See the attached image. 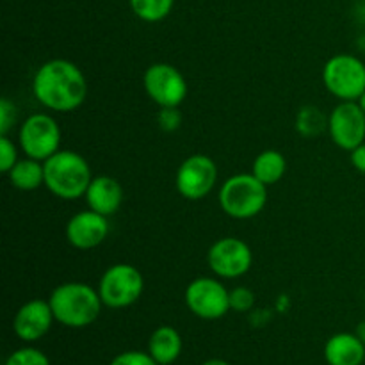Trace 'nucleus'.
Instances as JSON below:
<instances>
[{"mask_svg": "<svg viewBox=\"0 0 365 365\" xmlns=\"http://www.w3.org/2000/svg\"><path fill=\"white\" fill-rule=\"evenodd\" d=\"M185 305L200 319H221L230 310V292L216 278H196L185 289Z\"/></svg>", "mask_w": 365, "mask_h": 365, "instance_id": "8", "label": "nucleus"}, {"mask_svg": "<svg viewBox=\"0 0 365 365\" xmlns=\"http://www.w3.org/2000/svg\"><path fill=\"white\" fill-rule=\"evenodd\" d=\"M7 177H9L13 187L20 189V191H34L45 184V166H43L41 160L27 157V159L18 160L11 168Z\"/></svg>", "mask_w": 365, "mask_h": 365, "instance_id": "18", "label": "nucleus"}, {"mask_svg": "<svg viewBox=\"0 0 365 365\" xmlns=\"http://www.w3.org/2000/svg\"><path fill=\"white\" fill-rule=\"evenodd\" d=\"M43 166L46 189L61 200L81 198L93 180L88 160L71 150H59L46 159Z\"/></svg>", "mask_w": 365, "mask_h": 365, "instance_id": "3", "label": "nucleus"}, {"mask_svg": "<svg viewBox=\"0 0 365 365\" xmlns=\"http://www.w3.org/2000/svg\"><path fill=\"white\" fill-rule=\"evenodd\" d=\"M202 365H230V364L223 359H210V360H205Z\"/></svg>", "mask_w": 365, "mask_h": 365, "instance_id": "29", "label": "nucleus"}, {"mask_svg": "<svg viewBox=\"0 0 365 365\" xmlns=\"http://www.w3.org/2000/svg\"><path fill=\"white\" fill-rule=\"evenodd\" d=\"M356 102H359V106L362 107V110H364V113H365V91H364V95L360 96L359 100H356Z\"/></svg>", "mask_w": 365, "mask_h": 365, "instance_id": "31", "label": "nucleus"}, {"mask_svg": "<svg viewBox=\"0 0 365 365\" xmlns=\"http://www.w3.org/2000/svg\"><path fill=\"white\" fill-rule=\"evenodd\" d=\"M128 4L139 20L155 24L171 13L175 0H128Z\"/></svg>", "mask_w": 365, "mask_h": 365, "instance_id": "20", "label": "nucleus"}, {"mask_svg": "<svg viewBox=\"0 0 365 365\" xmlns=\"http://www.w3.org/2000/svg\"><path fill=\"white\" fill-rule=\"evenodd\" d=\"M157 123L166 132L177 130L182 123V114L178 107H160L159 114H157Z\"/></svg>", "mask_w": 365, "mask_h": 365, "instance_id": "25", "label": "nucleus"}, {"mask_svg": "<svg viewBox=\"0 0 365 365\" xmlns=\"http://www.w3.org/2000/svg\"><path fill=\"white\" fill-rule=\"evenodd\" d=\"M84 196L89 209L109 217L116 214L121 207L123 187L116 178L109 177V175H100V177H93Z\"/></svg>", "mask_w": 365, "mask_h": 365, "instance_id": "15", "label": "nucleus"}, {"mask_svg": "<svg viewBox=\"0 0 365 365\" xmlns=\"http://www.w3.org/2000/svg\"><path fill=\"white\" fill-rule=\"evenodd\" d=\"M110 365H159L152 359L150 353L143 351H125L114 356Z\"/></svg>", "mask_w": 365, "mask_h": 365, "instance_id": "26", "label": "nucleus"}, {"mask_svg": "<svg viewBox=\"0 0 365 365\" xmlns=\"http://www.w3.org/2000/svg\"><path fill=\"white\" fill-rule=\"evenodd\" d=\"M255 307V294L248 287H235L230 291V310L235 312H248Z\"/></svg>", "mask_w": 365, "mask_h": 365, "instance_id": "23", "label": "nucleus"}, {"mask_svg": "<svg viewBox=\"0 0 365 365\" xmlns=\"http://www.w3.org/2000/svg\"><path fill=\"white\" fill-rule=\"evenodd\" d=\"M146 95L159 107H178L187 96L185 77L168 63H155L143 75Z\"/></svg>", "mask_w": 365, "mask_h": 365, "instance_id": "9", "label": "nucleus"}, {"mask_svg": "<svg viewBox=\"0 0 365 365\" xmlns=\"http://www.w3.org/2000/svg\"><path fill=\"white\" fill-rule=\"evenodd\" d=\"M349 160H351L353 168L360 173H365V143L360 146H356L355 150L349 152Z\"/></svg>", "mask_w": 365, "mask_h": 365, "instance_id": "28", "label": "nucleus"}, {"mask_svg": "<svg viewBox=\"0 0 365 365\" xmlns=\"http://www.w3.org/2000/svg\"><path fill=\"white\" fill-rule=\"evenodd\" d=\"M32 93L43 107L57 113L78 109L88 96V81L81 68L66 59H52L38 68Z\"/></svg>", "mask_w": 365, "mask_h": 365, "instance_id": "1", "label": "nucleus"}, {"mask_svg": "<svg viewBox=\"0 0 365 365\" xmlns=\"http://www.w3.org/2000/svg\"><path fill=\"white\" fill-rule=\"evenodd\" d=\"M207 262L212 273L220 278H239L252 267L253 255L242 239H217L207 253Z\"/></svg>", "mask_w": 365, "mask_h": 365, "instance_id": "10", "label": "nucleus"}, {"mask_svg": "<svg viewBox=\"0 0 365 365\" xmlns=\"http://www.w3.org/2000/svg\"><path fill=\"white\" fill-rule=\"evenodd\" d=\"M323 82L341 102H356L365 91V64L351 53H337L324 64Z\"/></svg>", "mask_w": 365, "mask_h": 365, "instance_id": "5", "label": "nucleus"}, {"mask_svg": "<svg viewBox=\"0 0 365 365\" xmlns=\"http://www.w3.org/2000/svg\"><path fill=\"white\" fill-rule=\"evenodd\" d=\"M324 360L328 365L365 364V342L356 334H335L324 344Z\"/></svg>", "mask_w": 365, "mask_h": 365, "instance_id": "16", "label": "nucleus"}, {"mask_svg": "<svg viewBox=\"0 0 365 365\" xmlns=\"http://www.w3.org/2000/svg\"><path fill=\"white\" fill-rule=\"evenodd\" d=\"M267 203V185L253 173H239L223 182L220 205L234 220H250L262 212Z\"/></svg>", "mask_w": 365, "mask_h": 365, "instance_id": "4", "label": "nucleus"}, {"mask_svg": "<svg viewBox=\"0 0 365 365\" xmlns=\"http://www.w3.org/2000/svg\"><path fill=\"white\" fill-rule=\"evenodd\" d=\"M53 321L56 317L48 302L31 299L18 309L13 319V330L20 341L36 342L48 334Z\"/></svg>", "mask_w": 365, "mask_h": 365, "instance_id": "13", "label": "nucleus"}, {"mask_svg": "<svg viewBox=\"0 0 365 365\" xmlns=\"http://www.w3.org/2000/svg\"><path fill=\"white\" fill-rule=\"evenodd\" d=\"M327 125L328 121L324 120L323 113H321L317 107H305V109L299 110L298 120H296V128H298L299 134L305 135V138L317 135Z\"/></svg>", "mask_w": 365, "mask_h": 365, "instance_id": "21", "label": "nucleus"}, {"mask_svg": "<svg viewBox=\"0 0 365 365\" xmlns=\"http://www.w3.org/2000/svg\"><path fill=\"white\" fill-rule=\"evenodd\" d=\"M330 138L339 148L351 152L365 143V113L359 102H341L328 118Z\"/></svg>", "mask_w": 365, "mask_h": 365, "instance_id": "12", "label": "nucleus"}, {"mask_svg": "<svg viewBox=\"0 0 365 365\" xmlns=\"http://www.w3.org/2000/svg\"><path fill=\"white\" fill-rule=\"evenodd\" d=\"M217 180L216 163L209 155L195 153L177 171V191L185 200H202L214 189Z\"/></svg>", "mask_w": 365, "mask_h": 365, "instance_id": "11", "label": "nucleus"}, {"mask_svg": "<svg viewBox=\"0 0 365 365\" xmlns=\"http://www.w3.org/2000/svg\"><path fill=\"white\" fill-rule=\"evenodd\" d=\"M18 141L25 155L45 163L53 153L59 152L61 128L50 114H31L21 123Z\"/></svg>", "mask_w": 365, "mask_h": 365, "instance_id": "7", "label": "nucleus"}, {"mask_svg": "<svg viewBox=\"0 0 365 365\" xmlns=\"http://www.w3.org/2000/svg\"><path fill=\"white\" fill-rule=\"evenodd\" d=\"M16 121V107L7 98L0 100V135H7Z\"/></svg>", "mask_w": 365, "mask_h": 365, "instance_id": "27", "label": "nucleus"}, {"mask_svg": "<svg viewBox=\"0 0 365 365\" xmlns=\"http://www.w3.org/2000/svg\"><path fill=\"white\" fill-rule=\"evenodd\" d=\"M6 365H50L48 356L36 348H20L11 353Z\"/></svg>", "mask_w": 365, "mask_h": 365, "instance_id": "22", "label": "nucleus"}, {"mask_svg": "<svg viewBox=\"0 0 365 365\" xmlns=\"http://www.w3.org/2000/svg\"><path fill=\"white\" fill-rule=\"evenodd\" d=\"M145 291V278L130 264H114L107 267L98 284L102 303L109 309H127L134 305Z\"/></svg>", "mask_w": 365, "mask_h": 365, "instance_id": "6", "label": "nucleus"}, {"mask_svg": "<svg viewBox=\"0 0 365 365\" xmlns=\"http://www.w3.org/2000/svg\"><path fill=\"white\" fill-rule=\"evenodd\" d=\"M18 163V152L14 143L7 135H0V171L9 173L11 168Z\"/></svg>", "mask_w": 365, "mask_h": 365, "instance_id": "24", "label": "nucleus"}, {"mask_svg": "<svg viewBox=\"0 0 365 365\" xmlns=\"http://www.w3.org/2000/svg\"><path fill=\"white\" fill-rule=\"evenodd\" d=\"M182 337L173 327H159L153 330L148 341V353L159 365H171L177 362L182 353Z\"/></svg>", "mask_w": 365, "mask_h": 365, "instance_id": "17", "label": "nucleus"}, {"mask_svg": "<svg viewBox=\"0 0 365 365\" xmlns=\"http://www.w3.org/2000/svg\"><path fill=\"white\" fill-rule=\"evenodd\" d=\"M109 234V221L107 216L95 210H82L71 216L66 223V239L73 248L93 250L102 245Z\"/></svg>", "mask_w": 365, "mask_h": 365, "instance_id": "14", "label": "nucleus"}, {"mask_svg": "<svg viewBox=\"0 0 365 365\" xmlns=\"http://www.w3.org/2000/svg\"><path fill=\"white\" fill-rule=\"evenodd\" d=\"M57 323L68 328H86L98 319L102 298L98 291L82 282H66L57 285L48 299Z\"/></svg>", "mask_w": 365, "mask_h": 365, "instance_id": "2", "label": "nucleus"}, {"mask_svg": "<svg viewBox=\"0 0 365 365\" xmlns=\"http://www.w3.org/2000/svg\"><path fill=\"white\" fill-rule=\"evenodd\" d=\"M285 171H287V160L277 150H264L253 160L252 173L266 185H273L280 182L284 178Z\"/></svg>", "mask_w": 365, "mask_h": 365, "instance_id": "19", "label": "nucleus"}, {"mask_svg": "<svg viewBox=\"0 0 365 365\" xmlns=\"http://www.w3.org/2000/svg\"><path fill=\"white\" fill-rule=\"evenodd\" d=\"M355 334L359 335V337L362 339V341L365 342V321H364V323H360L359 327H356V331H355Z\"/></svg>", "mask_w": 365, "mask_h": 365, "instance_id": "30", "label": "nucleus"}]
</instances>
